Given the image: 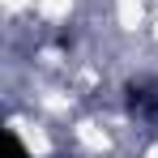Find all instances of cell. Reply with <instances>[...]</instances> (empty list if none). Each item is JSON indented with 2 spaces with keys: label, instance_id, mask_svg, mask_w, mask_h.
I'll return each instance as SVG.
<instances>
[{
  "label": "cell",
  "instance_id": "cell-1",
  "mask_svg": "<svg viewBox=\"0 0 158 158\" xmlns=\"http://www.w3.org/2000/svg\"><path fill=\"white\" fill-rule=\"evenodd\" d=\"M124 107L132 120L158 128V77H137L124 85Z\"/></svg>",
  "mask_w": 158,
  "mask_h": 158
},
{
  "label": "cell",
  "instance_id": "cell-2",
  "mask_svg": "<svg viewBox=\"0 0 158 158\" xmlns=\"http://www.w3.org/2000/svg\"><path fill=\"white\" fill-rule=\"evenodd\" d=\"M0 158H34V154L26 150V141H22L17 128H4V137H0Z\"/></svg>",
  "mask_w": 158,
  "mask_h": 158
}]
</instances>
